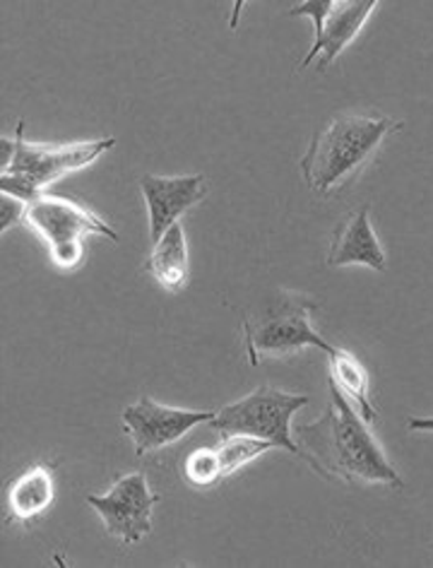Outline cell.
I'll return each mask as SVG.
<instances>
[{"label":"cell","instance_id":"1","mask_svg":"<svg viewBox=\"0 0 433 568\" xmlns=\"http://www.w3.org/2000/svg\"><path fill=\"white\" fill-rule=\"evenodd\" d=\"M330 400L316 422L297 426L299 456L313 470L328 479L347 487L385 485L400 489L402 477L390 460L381 444L371 434V424L361 419L352 403L330 381Z\"/></svg>","mask_w":433,"mask_h":568},{"label":"cell","instance_id":"2","mask_svg":"<svg viewBox=\"0 0 433 568\" xmlns=\"http://www.w3.org/2000/svg\"><path fill=\"white\" fill-rule=\"evenodd\" d=\"M402 121L381 113H340L313 135L299 162L306 186L318 197L344 191L375 158L385 138L402 131Z\"/></svg>","mask_w":433,"mask_h":568},{"label":"cell","instance_id":"3","mask_svg":"<svg viewBox=\"0 0 433 568\" xmlns=\"http://www.w3.org/2000/svg\"><path fill=\"white\" fill-rule=\"evenodd\" d=\"M114 145L116 138L68 142V145L27 142L24 121H20L16 128V140L6 135L0 138V148H3L0 150V191L30 203L65 174L94 164Z\"/></svg>","mask_w":433,"mask_h":568},{"label":"cell","instance_id":"4","mask_svg":"<svg viewBox=\"0 0 433 568\" xmlns=\"http://www.w3.org/2000/svg\"><path fill=\"white\" fill-rule=\"evenodd\" d=\"M24 222L47 241L51 263L59 270H78L85 261V236L100 234L118 241L114 226H109L96 212L78 197L44 191L27 203Z\"/></svg>","mask_w":433,"mask_h":568},{"label":"cell","instance_id":"5","mask_svg":"<svg viewBox=\"0 0 433 568\" xmlns=\"http://www.w3.org/2000/svg\"><path fill=\"white\" fill-rule=\"evenodd\" d=\"M316 302L301 294L285 292L282 300L270 304L260 316L244 321V347L250 366H260L265 359L291 357L306 347H318L328 354L334 352L313 328Z\"/></svg>","mask_w":433,"mask_h":568},{"label":"cell","instance_id":"6","mask_svg":"<svg viewBox=\"0 0 433 568\" xmlns=\"http://www.w3.org/2000/svg\"><path fill=\"white\" fill-rule=\"evenodd\" d=\"M306 405L309 395L260 386L241 400L221 407L209 426L219 436H256L299 456V444L291 438V417Z\"/></svg>","mask_w":433,"mask_h":568},{"label":"cell","instance_id":"7","mask_svg":"<svg viewBox=\"0 0 433 568\" xmlns=\"http://www.w3.org/2000/svg\"><path fill=\"white\" fill-rule=\"evenodd\" d=\"M87 504L100 514L106 532L123 545L143 542L152 535V508L159 494H152L145 473L118 475L104 494H90Z\"/></svg>","mask_w":433,"mask_h":568},{"label":"cell","instance_id":"8","mask_svg":"<svg viewBox=\"0 0 433 568\" xmlns=\"http://www.w3.org/2000/svg\"><path fill=\"white\" fill-rule=\"evenodd\" d=\"M217 417L213 409H186L159 405L152 397H140L137 403L123 409V429L131 436L135 446V456L143 458L157 453L166 446L176 444L198 424H209Z\"/></svg>","mask_w":433,"mask_h":568},{"label":"cell","instance_id":"9","mask_svg":"<svg viewBox=\"0 0 433 568\" xmlns=\"http://www.w3.org/2000/svg\"><path fill=\"white\" fill-rule=\"evenodd\" d=\"M147 215H150V241L159 244L162 236L186 215L190 207L205 201L207 183L203 174L193 176H155L140 179Z\"/></svg>","mask_w":433,"mask_h":568},{"label":"cell","instance_id":"10","mask_svg":"<svg viewBox=\"0 0 433 568\" xmlns=\"http://www.w3.org/2000/svg\"><path fill=\"white\" fill-rule=\"evenodd\" d=\"M55 501V470L37 460L27 465L22 473L12 477L3 489V516L6 525L30 530L41 518L49 514Z\"/></svg>","mask_w":433,"mask_h":568},{"label":"cell","instance_id":"11","mask_svg":"<svg viewBox=\"0 0 433 568\" xmlns=\"http://www.w3.org/2000/svg\"><path fill=\"white\" fill-rule=\"evenodd\" d=\"M375 8H379L375 0H332V8L323 22V32L313 37V47L306 53L299 68H309L313 61H318V68L326 70L352 44Z\"/></svg>","mask_w":433,"mask_h":568},{"label":"cell","instance_id":"12","mask_svg":"<svg viewBox=\"0 0 433 568\" xmlns=\"http://www.w3.org/2000/svg\"><path fill=\"white\" fill-rule=\"evenodd\" d=\"M328 265H364L375 270V273H385V251L381 246V239L373 232L369 205L354 210L352 215L338 224V230H334L330 241Z\"/></svg>","mask_w":433,"mask_h":568},{"label":"cell","instance_id":"13","mask_svg":"<svg viewBox=\"0 0 433 568\" xmlns=\"http://www.w3.org/2000/svg\"><path fill=\"white\" fill-rule=\"evenodd\" d=\"M145 273L155 277L166 292L186 290L190 267H188V244L186 232L181 222H176L169 232L162 236L159 244L152 246L150 258L145 263Z\"/></svg>","mask_w":433,"mask_h":568},{"label":"cell","instance_id":"14","mask_svg":"<svg viewBox=\"0 0 433 568\" xmlns=\"http://www.w3.org/2000/svg\"><path fill=\"white\" fill-rule=\"evenodd\" d=\"M330 381L340 388V393L349 403H354V409L367 424H375L379 419V409L371 400V383L367 366L361 364L352 352L334 347L330 354Z\"/></svg>","mask_w":433,"mask_h":568},{"label":"cell","instance_id":"15","mask_svg":"<svg viewBox=\"0 0 433 568\" xmlns=\"http://www.w3.org/2000/svg\"><path fill=\"white\" fill-rule=\"evenodd\" d=\"M181 475L188 481V485L198 489L217 487L221 479H227L225 467H221V458L217 453V446L213 448H198L186 456L184 465H181Z\"/></svg>","mask_w":433,"mask_h":568},{"label":"cell","instance_id":"16","mask_svg":"<svg viewBox=\"0 0 433 568\" xmlns=\"http://www.w3.org/2000/svg\"><path fill=\"white\" fill-rule=\"evenodd\" d=\"M270 448H275L270 442H262V438L256 436H221L217 444V453L227 477Z\"/></svg>","mask_w":433,"mask_h":568},{"label":"cell","instance_id":"17","mask_svg":"<svg viewBox=\"0 0 433 568\" xmlns=\"http://www.w3.org/2000/svg\"><path fill=\"white\" fill-rule=\"evenodd\" d=\"M27 215V201L10 193L0 195V234H6L12 224H18Z\"/></svg>","mask_w":433,"mask_h":568},{"label":"cell","instance_id":"18","mask_svg":"<svg viewBox=\"0 0 433 568\" xmlns=\"http://www.w3.org/2000/svg\"><path fill=\"white\" fill-rule=\"evenodd\" d=\"M408 429L410 432H433V417H410Z\"/></svg>","mask_w":433,"mask_h":568}]
</instances>
